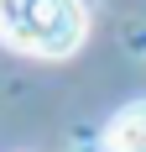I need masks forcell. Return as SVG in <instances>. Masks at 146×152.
I'll return each instance as SVG.
<instances>
[{"instance_id":"6da1fadb","label":"cell","mask_w":146,"mask_h":152,"mask_svg":"<svg viewBox=\"0 0 146 152\" xmlns=\"http://www.w3.org/2000/svg\"><path fill=\"white\" fill-rule=\"evenodd\" d=\"M84 37V0H0V42L26 58H73Z\"/></svg>"},{"instance_id":"7a4b0ae2","label":"cell","mask_w":146,"mask_h":152,"mask_svg":"<svg viewBox=\"0 0 146 152\" xmlns=\"http://www.w3.org/2000/svg\"><path fill=\"white\" fill-rule=\"evenodd\" d=\"M104 147L110 152H146V100H131L115 110V121L104 126Z\"/></svg>"}]
</instances>
